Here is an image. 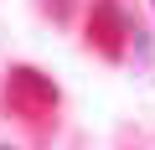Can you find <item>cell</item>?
<instances>
[{
	"label": "cell",
	"mask_w": 155,
	"mask_h": 150,
	"mask_svg": "<svg viewBox=\"0 0 155 150\" xmlns=\"http://www.w3.org/2000/svg\"><path fill=\"white\" fill-rule=\"evenodd\" d=\"M5 98H11V109H21V114H31V119H36V114H47V109H52L57 88H52V78H41V72L21 67V72H11Z\"/></svg>",
	"instance_id": "6da1fadb"
},
{
	"label": "cell",
	"mask_w": 155,
	"mask_h": 150,
	"mask_svg": "<svg viewBox=\"0 0 155 150\" xmlns=\"http://www.w3.org/2000/svg\"><path fill=\"white\" fill-rule=\"evenodd\" d=\"M93 16H98V47L104 52H119V36H124V21H119V11L109 5V0H104V5H93Z\"/></svg>",
	"instance_id": "7a4b0ae2"
}]
</instances>
